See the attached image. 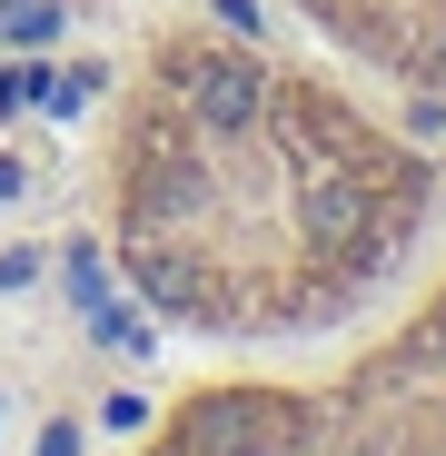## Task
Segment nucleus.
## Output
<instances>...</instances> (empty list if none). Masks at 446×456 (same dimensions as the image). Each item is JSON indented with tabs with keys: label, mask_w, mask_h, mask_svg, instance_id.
<instances>
[{
	"label": "nucleus",
	"mask_w": 446,
	"mask_h": 456,
	"mask_svg": "<svg viewBox=\"0 0 446 456\" xmlns=\"http://www.w3.org/2000/svg\"><path fill=\"white\" fill-rule=\"evenodd\" d=\"M179 436H189V456H268L288 436V417L268 397H208V407H189Z\"/></svg>",
	"instance_id": "1"
},
{
	"label": "nucleus",
	"mask_w": 446,
	"mask_h": 456,
	"mask_svg": "<svg viewBox=\"0 0 446 456\" xmlns=\"http://www.w3.org/2000/svg\"><path fill=\"white\" fill-rule=\"evenodd\" d=\"M258 110H268V80H258L248 50H229V60L199 69V129H208V139H248Z\"/></svg>",
	"instance_id": "2"
},
{
	"label": "nucleus",
	"mask_w": 446,
	"mask_h": 456,
	"mask_svg": "<svg viewBox=\"0 0 446 456\" xmlns=\"http://www.w3.org/2000/svg\"><path fill=\"white\" fill-rule=\"evenodd\" d=\"M129 288H139L159 318H199V308H208V297H199V268L169 258V248H129Z\"/></svg>",
	"instance_id": "3"
},
{
	"label": "nucleus",
	"mask_w": 446,
	"mask_h": 456,
	"mask_svg": "<svg viewBox=\"0 0 446 456\" xmlns=\"http://www.w3.org/2000/svg\"><path fill=\"white\" fill-rule=\"evenodd\" d=\"M357 218H367V199H357L347 179H328V189L308 199V239H318V248H347V258H367V239H357Z\"/></svg>",
	"instance_id": "4"
},
{
	"label": "nucleus",
	"mask_w": 446,
	"mask_h": 456,
	"mask_svg": "<svg viewBox=\"0 0 446 456\" xmlns=\"http://www.w3.org/2000/svg\"><path fill=\"white\" fill-rule=\"evenodd\" d=\"M179 208H199V179H159L149 189V218H179Z\"/></svg>",
	"instance_id": "5"
},
{
	"label": "nucleus",
	"mask_w": 446,
	"mask_h": 456,
	"mask_svg": "<svg viewBox=\"0 0 446 456\" xmlns=\"http://www.w3.org/2000/svg\"><path fill=\"white\" fill-rule=\"evenodd\" d=\"M417 139H446V100H417V119H407Z\"/></svg>",
	"instance_id": "6"
},
{
	"label": "nucleus",
	"mask_w": 446,
	"mask_h": 456,
	"mask_svg": "<svg viewBox=\"0 0 446 456\" xmlns=\"http://www.w3.org/2000/svg\"><path fill=\"white\" fill-rule=\"evenodd\" d=\"M40 456H80V427H40Z\"/></svg>",
	"instance_id": "7"
},
{
	"label": "nucleus",
	"mask_w": 446,
	"mask_h": 456,
	"mask_svg": "<svg viewBox=\"0 0 446 456\" xmlns=\"http://www.w3.org/2000/svg\"><path fill=\"white\" fill-rule=\"evenodd\" d=\"M40 278V258H0V288H30Z\"/></svg>",
	"instance_id": "8"
},
{
	"label": "nucleus",
	"mask_w": 446,
	"mask_h": 456,
	"mask_svg": "<svg viewBox=\"0 0 446 456\" xmlns=\"http://www.w3.org/2000/svg\"><path fill=\"white\" fill-rule=\"evenodd\" d=\"M436 80H446V50H436Z\"/></svg>",
	"instance_id": "9"
}]
</instances>
